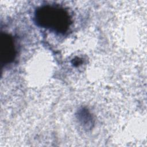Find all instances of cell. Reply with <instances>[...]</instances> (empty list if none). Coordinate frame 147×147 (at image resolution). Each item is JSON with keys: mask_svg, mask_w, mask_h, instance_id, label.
<instances>
[{"mask_svg": "<svg viewBox=\"0 0 147 147\" xmlns=\"http://www.w3.org/2000/svg\"><path fill=\"white\" fill-rule=\"evenodd\" d=\"M34 21L38 26L58 33H65L72 23L66 10L57 5H50L37 8L34 13Z\"/></svg>", "mask_w": 147, "mask_h": 147, "instance_id": "6da1fadb", "label": "cell"}, {"mask_svg": "<svg viewBox=\"0 0 147 147\" xmlns=\"http://www.w3.org/2000/svg\"><path fill=\"white\" fill-rule=\"evenodd\" d=\"M1 59L3 64H7L11 63L16 56V48L13 38L11 36L2 33L0 40Z\"/></svg>", "mask_w": 147, "mask_h": 147, "instance_id": "7a4b0ae2", "label": "cell"}]
</instances>
